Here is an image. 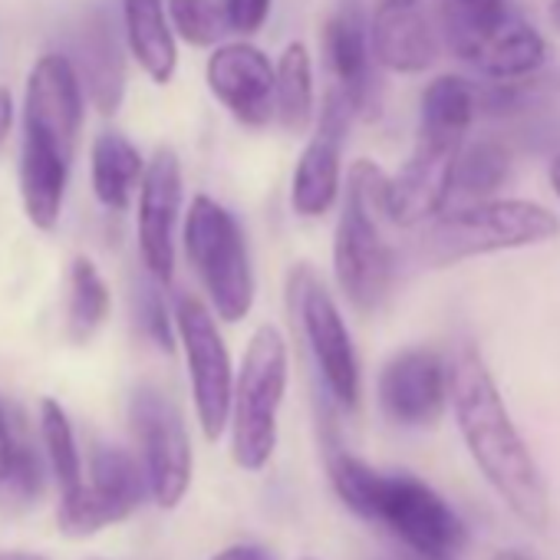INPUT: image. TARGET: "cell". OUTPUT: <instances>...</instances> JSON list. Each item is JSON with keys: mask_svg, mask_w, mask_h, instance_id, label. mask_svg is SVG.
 I'll use <instances>...</instances> for the list:
<instances>
[{"mask_svg": "<svg viewBox=\"0 0 560 560\" xmlns=\"http://www.w3.org/2000/svg\"><path fill=\"white\" fill-rule=\"evenodd\" d=\"M126 47L142 67V73L165 86L178 70V44L168 18V0H122Z\"/></svg>", "mask_w": 560, "mask_h": 560, "instance_id": "cell-21", "label": "cell"}, {"mask_svg": "<svg viewBox=\"0 0 560 560\" xmlns=\"http://www.w3.org/2000/svg\"><path fill=\"white\" fill-rule=\"evenodd\" d=\"M168 18L175 37L188 47L214 50L231 34L224 0H168Z\"/></svg>", "mask_w": 560, "mask_h": 560, "instance_id": "cell-30", "label": "cell"}, {"mask_svg": "<svg viewBox=\"0 0 560 560\" xmlns=\"http://www.w3.org/2000/svg\"><path fill=\"white\" fill-rule=\"evenodd\" d=\"M508 18L511 0H435V27L442 34V47L468 67Z\"/></svg>", "mask_w": 560, "mask_h": 560, "instance_id": "cell-23", "label": "cell"}, {"mask_svg": "<svg viewBox=\"0 0 560 560\" xmlns=\"http://www.w3.org/2000/svg\"><path fill=\"white\" fill-rule=\"evenodd\" d=\"M386 224H393L389 172L373 159H357L347 168L334 228V280L360 314H376L396 280V250L386 241Z\"/></svg>", "mask_w": 560, "mask_h": 560, "instance_id": "cell-3", "label": "cell"}, {"mask_svg": "<svg viewBox=\"0 0 560 560\" xmlns=\"http://www.w3.org/2000/svg\"><path fill=\"white\" fill-rule=\"evenodd\" d=\"M462 145L465 142L416 132L409 159L389 175V221L396 228H422L448 208Z\"/></svg>", "mask_w": 560, "mask_h": 560, "instance_id": "cell-13", "label": "cell"}, {"mask_svg": "<svg viewBox=\"0 0 560 560\" xmlns=\"http://www.w3.org/2000/svg\"><path fill=\"white\" fill-rule=\"evenodd\" d=\"M547 21H550V27L560 34V0H550V8H547Z\"/></svg>", "mask_w": 560, "mask_h": 560, "instance_id": "cell-39", "label": "cell"}, {"mask_svg": "<svg viewBox=\"0 0 560 560\" xmlns=\"http://www.w3.org/2000/svg\"><path fill=\"white\" fill-rule=\"evenodd\" d=\"M481 116L478 106V86L465 77L442 73L435 77L419 100V129L422 136H439V139H455L465 142L471 122Z\"/></svg>", "mask_w": 560, "mask_h": 560, "instance_id": "cell-25", "label": "cell"}, {"mask_svg": "<svg viewBox=\"0 0 560 560\" xmlns=\"http://www.w3.org/2000/svg\"><path fill=\"white\" fill-rule=\"evenodd\" d=\"M182 162L172 149H155L139 185V257L162 288L175 277V231L182 218Z\"/></svg>", "mask_w": 560, "mask_h": 560, "instance_id": "cell-14", "label": "cell"}, {"mask_svg": "<svg viewBox=\"0 0 560 560\" xmlns=\"http://www.w3.org/2000/svg\"><path fill=\"white\" fill-rule=\"evenodd\" d=\"M320 57L334 77V86H340L353 100L357 113L373 116L380 109V63L373 57L370 21L357 4H343L324 21Z\"/></svg>", "mask_w": 560, "mask_h": 560, "instance_id": "cell-17", "label": "cell"}, {"mask_svg": "<svg viewBox=\"0 0 560 560\" xmlns=\"http://www.w3.org/2000/svg\"><path fill=\"white\" fill-rule=\"evenodd\" d=\"M73 50H77L73 67L90 100L96 103L100 113L113 116L126 96V60H122V44H119L113 21L103 11L90 14L77 31Z\"/></svg>", "mask_w": 560, "mask_h": 560, "instance_id": "cell-20", "label": "cell"}, {"mask_svg": "<svg viewBox=\"0 0 560 560\" xmlns=\"http://www.w3.org/2000/svg\"><path fill=\"white\" fill-rule=\"evenodd\" d=\"M547 182H550V191H553L557 201H560V155H553V162L547 165Z\"/></svg>", "mask_w": 560, "mask_h": 560, "instance_id": "cell-37", "label": "cell"}, {"mask_svg": "<svg viewBox=\"0 0 560 560\" xmlns=\"http://www.w3.org/2000/svg\"><path fill=\"white\" fill-rule=\"evenodd\" d=\"M337 498L363 521L389 527L419 560H455L468 540L458 511L416 475H389L357 458L353 452H330L327 458Z\"/></svg>", "mask_w": 560, "mask_h": 560, "instance_id": "cell-2", "label": "cell"}, {"mask_svg": "<svg viewBox=\"0 0 560 560\" xmlns=\"http://www.w3.org/2000/svg\"><path fill=\"white\" fill-rule=\"evenodd\" d=\"M182 241L218 320H247L257 301V277L250 244L237 214L211 195H195L185 214Z\"/></svg>", "mask_w": 560, "mask_h": 560, "instance_id": "cell-6", "label": "cell"}, {"mask_svg": "<svg viewBox=\"0 0 560 560\" xmlns=\"http://www.w3.org/2000/svg\"><path fill=\"white\" fill-rule=\"evenodd\" d=\"M132 307H136V324L139 330L165 353L175 350V340H178V327H175V311H168L165 298H162V284L155 277L145 273V280L136 284V294H132Z\"/></svg>", "mask_w": 560, "mask_h": 560, "instance_id": "cell-31", "label": "cell"}, {"mask_svg": "<svg viewBox=\"0 0 560 560\" xmlns=\"http://www.w3.org/2000/svg\"><path fill=\"white\" fill-rule=\"evenodd\" d=\"M40 432H44V445H47V458H50L54 478L60 485V498L80 491V485H83V462H80V452H77L70 416L63 412V406L57 399H44L40 402Z\"/></svg>", "mask_w": 560, "mask_h": 560, "instance_id": "cell-29", "label": "cell"}, {"mask_svg": "<svg viewBox=\"0 0 560 560\" xmlns=\"http://www.w3.org/2000/svg\"><path fill=\"white\" fill-rule=\"evenodd\" d=\"M511 178V152L498 139L465 142L455 165V195L465 201L494 198Z\"/></svg>", "mask_w": 560, "mask_h": 560, "instance_id": "cell-27", "label": "cell"}, {"mask_svg": "<svg viewBox=\"0 0 560 560\" xmlns=\"http://www.w3.org/2000/svg\"><path fill=\"white\" fill-rule=\"evenodd\" d=\"M211 560H277V557L260 544H231V547L218 550Z\"/></svg>", "mask_w": 560, "mask_h": 560, "instance_id": "cell-34", "label": "cell"}, {"mask_svg": "<svg viewBox=\"0 0 560 560\" xmlns=\"http://www.w3.org/2000/svg\"><path fill=\"white\" fill-rule=\"evenodd\" d=\"M44 491V468H40V458L27 448V445H18L14 448V462L4 475V485H0V494H4L11 504H31L37 494Z\"/></svg>", "mask_w": 560, "mask_h": 560, "instance_id": "cell-32", "label": "cell"}, {"mask_svg": "<svg viewBox=\"0 0 560 560\" xmlns=\"http://www.w3.org/2000/svg\"><path fill=\"white\" fill-rule=\"evenodd\" d=\"M301 560H314V557H301Z\"/></svg>", "mask_w": 560, "mask_h": 560, "instance_id": "cell-41", "label": "cell"}, {"mask_svg": "<svg viewBox=\"0 0 560 560\" xmlns=\"http://www.w3.org/2000/svg\"><path fill=\"white\" fill-rule=\"evenodd\" d=\"M370 40L380 70L419 77L435 67L442 34L422 11V0H373Z\"/></svg>", "mask_w": 560, "mask_h": 560, "instance_id": "cell-16", "label": "cell"}, {"mask_svg": "<svg viewBox=\"0 0 560 560\" xmlns=\"http://www.w3.org/2000/svg\"><path fill=\"white\" fill-rule=\"evenodd\" d=\"M113 311L109 284L103 280L100 267L90 257H77L70 264V334L73 340H90Z\"/></svg>", "mask_w": 560, "mask_h": 560, "instance_id": "cell-28", "label": "cell"}, {"mask_svg": "<svg viewBox=\"0 0 560 560\" xmlns=\"http://www.w3.org/2000/svg\"><path fill=\"white\" fill-rule=\"evenodd\" d=\"M376 396L389 422L406 429L435 425L452 402V366L435 350H402L380 370Z\"/></svg>", "mask_w": 560, "mask_h": 560, "instance_id": "cell-15", "label": "cell"}, {"mask_svg": "<svg viewBox=\"0 0 560 560\" xmlns=\"http://www.w3.org/2000/svg\"><path fill=\"white\" fill-rule=\"evenodd\" d=\"M547 63V40L544 34L527 24L524 18L511 14L494 34L491 40L481 47V54L475 57V70L485 80L494 83H524L530 77H537Z\"/></svg>", "mask_w": 560, "mask_h": 560, "instance_id": "cell-22", "label": "cell"}, {"mask_svg": "<svg viewBox=\"0 0 560 560\" xmlns=\"http://www.w3.org/2000/svg\"><path fill=\"white\" fill-rule=\"evenodd\" d=\"M288 294H291V311L298 317L304 343L314 357V366L330 399L340 409L353 412L363 399V370H360L357 343H353V334L347 327V317L337 298L327 291V284L311 264H298L291 270Z\"/></svg>", "mask_w": 560, "mask_h": 560, "instance_id": "cell-7", "label": "cell"}, {"mask_svg": "<svg viewBox=\"0 0 560 560\" xmlns=\"http://www.w3.org/2000/svg\"><path fill=\"white\" fill-rule=\"evenodd\" d=\"M494 560H527V557H524L521 550H498Z\"/></svg>", "mask_w": 560, "mask_h": 560, "instance_id": "cell-40", "label": "cell"}, {"mask_svg": "<svg viewBox=\"0 0 560 560\" xmlns=\"http://www.w3.org/2000/svg\"><path fill=\"white\" fill-rule=\"evenodd\" d=\"M175 327L191 380V402L201 435L208 442H218L231 422V396L237 376L231 363V350L218 327V314L198 298L182 294L175 301Z\"/></svg>", "mask_w": 560, "mask_h": 560, "instance_id": "cell-8", "label": "cell"}, {"mask_svg": "<svg viewBox=\"0 0 560 560\" xmlns=\"http://www.w3.org/2000/svg\"><path fill=\"white\" fill-rule=\"evenodd\" d=\"M452 412L462 432V442L494 488V494L530 527L550 521L547 481L517 432L501 389L475 347H462L452 357Z\"/></svg>", "mask_w": 560, "mask_h": 560, "instance_id": "cell-1", "label": "cell"}, {"mask_svg": "<svg viewBox=\"0 0 560 560\" xmlns=\"http://www.w3.org/2000/svg\"><path fill=\"white\" fill-rule=\"evenodd\" d=\"M11 126H14V100L8 90H0V145L11 136Z\"/></svg>", "mask_w": 560, "mask_h": 560, "instance_id": "cell-36", "label": "cell"}, {"mask_svg": "<svg viewBox=\"0 0 560 560\" xmlns=\"http://www.w3.org/2000/svg\"><path fill=\"white\" fill-rule=\"evenodd\" d=\"M291 383L288 337L273 324H260L244 350L231 396V455L244 471H264L280 439V406Z\"/></svg>", "mask_w": 560, "mask_h": 560, "instance_id": "cell-5", "label": "cell"}, {"mask_svg": "<svg viewBox=\"0 0 560 560\" xmlns=\"http://www.w3.org/2000/svg\"><path fill=\"white\" fill-rule=\"evenodd\" d=\"M357 116L360 113L353 100L340 86H330L324 93L314 136L307 139L291 175V211L298 218L320 221L340 205L343 185H347L343 149H347V136Z\"/></svg>", "mask_w": 560, "mask_h": 560, "instance_id": "cell-9", "label": "cell"}, {"mask_svg": "<svg viewBox=\"0 0 560 560\" xmlns=\"http://www.w3.org/2000/svg\"><path fill=\"white\" fill-rule=\"evenodd\" d=\"M0 560H50V557L31 553V550H0Z\"/></svg>", "mask_w": 560, "mask_h": 560, "instance_id": "cell-38", "label": "cell"}, {"mask_svg": "<svg viewBox=\"0 0 560 560\" xmlns=\"http://www.w3.org/2000/svg\"><path fill=\"white\" fill-rule=\"evenodd\" d=\"M142 175H145V162L126 136L103 132L93 142V195L100 198L103 208L126 211L132 191L142 185Z\"/></svg>", "mask_w": 560, "mask_h": 560, "instance_id": "cell-26", "label": "cell"}, {"mask_svg": "<svg viewBox=\"0 0 560 560\" xmlns=\"http://www.w3.org/2000/svg\"><path fill=\"white\" fill-rule=\"evenodd\" d=\"M139 458L152 501L165 511L178 508L191 488V439L178 406L155 386H139L129 406Z\"/></svg>", "mask_w": 560, "mask_h": 560, "instance_id": "cell-10", "label": "cell"}, {"mask_svg": "<svg viewBox=\"0 0 560 560\" xmlns=\"http://www.w3.org/2000/svg\"><path fill=\"white\" fill-rule=\"evenodd\" d=\"M24 129L77 149L83 129V80L70 57L47 54L34 63L24 100Z\"/></svg>", "mask_w": 560, "mask_h": 560, "instance_id": "cell-18", "label": "cell"}, {"mask_svg": "<svg viewBox=\"0 0 560 560\" xmlns=\"http://www.w3.org/2000/svg\"><path fill=\"white\" fill-rule=\"evenodd\" d=\"M224 11H228L231 34L254 37V34H260L267 27L273 0H224Z\"/></svg>", "mask_w": 560, "mask_h": 560, "instance_id": "cell-33", "label": "cell"}, {"mask_svg": "<svg viewBox=\"0 0 560 560\" xmlns=\"http://www.w3.org/2000/svg\"><path fill=\"white\" fill-rule=\"evenodd\" d=\"M205 83L237 126L260 132L277 119V63L250 40L218 44L205 63Z\"/></svg>", "mask_w": 560, "mask_h": 560, "instance_id": "cell-12", "label": "cell"}, {"mask_svg": "<svg viewBox=\"0 0 560 560\" xmlns=\"http://www.w3.org/2000/svg\"><path fill=\"white\" fill-rule=\"evenodd\" d=\"M14 448H18V442H14V435H11V429H8L4 406H0V485H4V475H8V468H11V462H14Z\"/></svg>", "mask_w": 560, "mask_h": 560, "instance_id": "cell-35", "label": "cell"}, {"mask_svg": "<svg viewBox=\"0 0 560 560\" xmlns=\"http://www.w3.org/2000/svg\"><path fill=\"white\" fill-rule=\"evenodd\" d=\"M560 234V221L550 208L527 198H478L458 208H445L425 224L419 250L429 264L448 267L471 257L524 250L547 244Z\"/></svg>", "mask_w": 560, "mask_h": 560, "instance_id": "cell-4", "label": "cell"}, {"mask_svg": "<svg viewBox=\"0 0 560 560\" xmlns=\"http://www.w3.org/2000/svg\"><path fill=\"white\" fill-rule=\"evenodd\" d=\"M70 162H73V149L60 145L50 136H40V132H27L24 129L21 191H24L27 218L40 231H50L60 221L63 195H67V178H70Z\"/></svg>", "mask_w": 560, "mask_h": 560, "instance_id": "cell-19", "label": "cell"}, {"mask_svg": "<svg viewBox=\"0 0 560 560\" xmlns=\"http://www.w3.org/2000/svg\"><path fill=\"white\" fill-rule=\"evenodd\" d=\"M277 63V126L288 136H307L317 122V80L307 44L294 40L280 50Z\"/></svg>", "mask_w": 560, "mask_h": 560, "instance_id": "cell-24", "label": "cell"}, {"mask_svg": "<svg viewBox=\"0 0 560 560\" xmlns=\"http://www.w3.org/2000/svg\"><path fill=\"white\" fill-rule=\"evenodd\" d=\"M149 494L152 491L142 458L116 445H100L93 452L90 478H83L80 491L60 498L57 527L67 537H90L103 527L126 521Z\"/></svg>", "mask_w": 560, "mask_h": 560, "instance_id": "cell-11", "label": "cell"}]
</instances>
